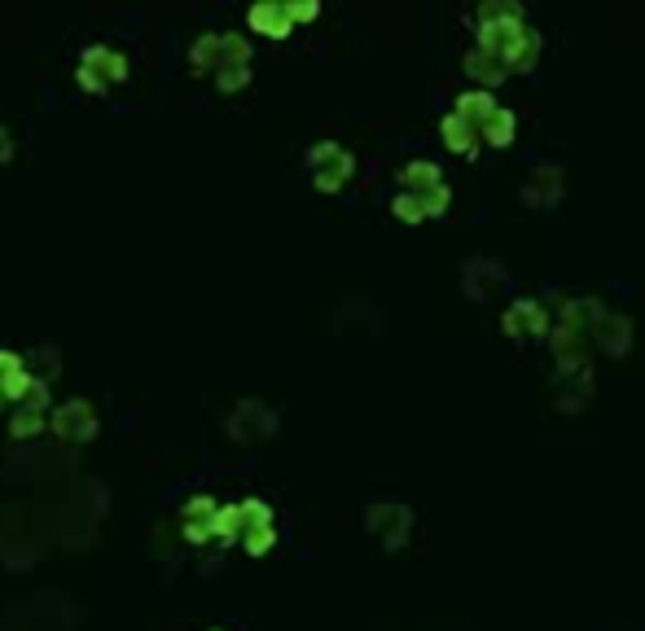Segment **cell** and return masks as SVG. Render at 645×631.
<instances>
[{
  "label": "cell",
  "instance_id": "cell-1",
  "mask_svg": "<svg viewBox=\"0 0 645 631\" xmlns=\"http://www.w3.org/2000/svg\"><path fill=\"white\" fill-rule=\"evenodd\" d=\"M75 79H79L84 92H97V97H101L110 83L128 79V58H124L119 49H110V45H88L84 58H79V67H75Z\"/></svg>",
  "mask_w": 645,
  "mask_h": 631
},
{
  "label": "cell",
  "instance_id": "cell-10",
  "mask_svg": "<svg viewBox=\"0 0 645 631\" xmlns=\"http://www.w3.org/2000/svg\"><path fill=\"white\" fill-rule=\"evenodd\" d=\"M40 430H45V413L40 408H13V417H9V434L13 438H31Z\"/></svg>",
  "mask_w": 645,
  "mask_h": 631
},
{
  "label": "cell",
  "instance_id": "cell-12",
  "mask_svg": "<svg viewBox=\"0 0 645 631\" xmlns=\"http://www.w3.org/2000/svg\"><path fill=\"white\" fill-rule=\"evenodd\" d=\"M215 513H219V504H215L212 495H194V500L180 509V517H185V522H207V526H212Z\"/></svg>",
  "mask_w": 645,
  "mask_h": 631
},
{
  "label": "cell",
  "instance_id": "cell-11",
  "mask_svg": "<svg viewBox=\"0 0 645 631\" xmlns=\"http://www.w3.org/2000/svg\"><path fill=\"white\" fill-rule=\"evenodd\" d=\"M483 132H488V140H492V145H509V137H514V115H509V110H501V106H497V110L488 115V124H483Z\"/></svg>",
  "mask_w": 645,
  "mask_h": 631
},
{
  "label": "cell",
  "instance_id": "cell-5",
  "mask_svg": "<svg viewBox=\"0 0 645 631\" xmlns=\"http://www.w3.org/2000/svg\"><path fill=\"white\" fill-rule=\"evenodd\" d=\"M290 22H294V13H290V4H282V0H260V4L251 9V27L264 31V36H273V40L290 36Z\"/></svg>",
  "mask_w": 645,
  "mask_h": 631
},
{
  "label": "cell",
  "instance_id": "cell-15",
  "mask_svg": "<svg viewBox=\"0 0 645 631\" xmlns=\"http://www.w3.org/2000/svg\"><path fill=\"white\" fill-rule=\"evenodd\" d=\"M13 154V140H9V132H4V124H0V162Z\"/></svg>",
  "mask_w": 645,
  "mask_h": 631
},
{
  "label": "cell",
  "instance_id": "cell-14",
  "mask_svg": "<svg viewBox=\"0 0 645 631\" xmlns=\"http://www.w3.org/2000/svg\"><path fill=\"white\" fill-rule=\"evenodd\" d=\"M242 544H246V553H255V558H260V553H268V549L277 544V526H260V531H246V535H242Z\"/></svg>",
  "mask_w": 645,
  "mask_h": 631
},
{
  "label": "cell",
  "instance_id": "cell-2",
  "mask_svg": "<svg viewBox=\"0 0 645 631\" xmlns=\"http://www.w3.org/2000/svg\"><path fill=\"white\" fill-rule=\"evenodd\" d=\"M307 167L316 171V189H339V185L352 176V154H348L343 145L325 140V145H316V149L307 154Z\"/></svg>",
  "mask_w": 645,
  "mask_h": 631
},
{
  "label": "cell",
  "instance_id": "cell-3",
  "mask_svg": "<svg viewBox=\"0 0 645 631\" xmlns=\"http://www.w3.org/2000/svg\"><path fill=\"white\" fill-rule=\"evenodd\" d=\"M53 434L58 438H71V443H88L92 434H97V413H92V404L88 400H71V404H62V408H53Z\"/></svg>",
  "mask_w": 645,
  "mask_h": 631
},
{
  "label": "cell",
  "instance_id": "cell-8",
  "mask_svg": "<svg viewBox=\"0 0 645 631\" xmlns=\"http://www.w3.org/2000/svg\"><path fill=\"white\" fill-rule=\"evenodd\" d=\"M237 535H242V509L237 504H219V513L212 517V540L233 544Z\"/></svg>",
  "mask_w": 645,
  "mask_h": 631
},
{
  "label": "cell",
  "instance_id": "cell-7",
  "mask_svg": "<svg viewBox=\"0 0 645 631\" xmlns=\"http://www.w3.org/2000/svg\"><path fill=\"white\" fill-rule=\"evenodd\" d=\"M505 329H509V334H522V329H536V334H540V329H545V312H540L536 303H514L509 316H505Z\"/></svg>",
  "mask_w": 645,
  "mask_h": 631
},
{
  "label": "cell",
  "instance_id": "cell-4",
  "mask_svg": "<svg viewBox=\"0 0 645 631\" xmlns=\"http://www.w3.org/2000/svg\"><path fill=\"white\" fill-rule=\"evenodd\" d=\"M36 386V373L18 351H0V404H22Z\"/></svg>",
  "mask_w": 645,
  "mask_h": 631
},
{
  "label": "cell",
  "instance_id": "cell-13",
  "mask_svg": "<svg viewBox=\"0 0 645 631\" xmlns=\"http://www.w3.org/2000/svg\"><path fill=\"white\" fill-rule=\"evenodd\" d=\"M215 83H219V92H237V88L251 83V67H219L215 70Z\"/></svg>",
  "mask_w": 645,
  "mask_h": 631
},
{
  "label": "cell",
  "instance_id": "cell-6",
  "mask_svg": "<svg viewBox=\"0 0 645 631\" xmlns=\"http://www.w3.org/2000/svg\"><path fill=\"white\" fill-rule=\"evenodd\" d=\"M189 67L207 70V75H215V70L224 67V31H207L203 40H194V49H189Z\"/></svg>",
  "mask_w": 645,
  "mask_h": 631
},
{
  "label": "cell",
  "instance_id": "cell-9",
  "mask_svg": "<svg viewBox=\"0 0 645 631\" xmlns=\"http://www.w3.org/2000/svg\"><path fill=\"white\" fill-rule=\"evenodd\" d=\"M443 137H448L452 149L475 154V137H479V128H475L470 119H461V115H448V119H443Z\"/></svg>",
  "mask_w": 645,
  "mask_h": 631
}]
</instances>
